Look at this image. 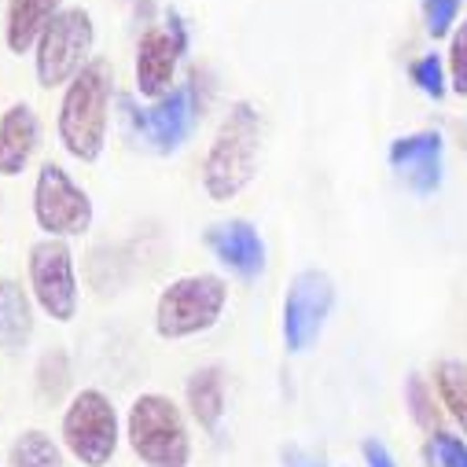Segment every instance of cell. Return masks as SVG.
I'll use <instances>...</instances> for the list:
<instances>
[{
  "label": "cell",
  "mask_w": 467,
  "mask_h": 467,
  "mask_svg": "<svg viewBox=\"0 0 467 467\" xmlns=\"http://www.w3.org/2000/svg\"><path fill=\"white\" fill-rule=\"evenodd\" d=\"M110 99H114V70L107 59H88L85 70L63 88L59 103V144L78 162H96L107 148L110 126Z\"/></svg>",
  "instance_id": "1"
},
{
  "label": "cell",
  "mask_w": 467,
  "mask_h": 467,
  "mask_svg": "<svg viewBox=\"0 0 467 467\" xmlns=\"http://www.w3.org/2000/svg\"><path fill=\"white\" fill-rule=\"evenodd\" d=\"M262 155V110L251 99L232 103L224 122L217 126L206 162H202V188L213 202L236 199L258 173Z\"/></svg>",
  "instance_id": "2"
},
{
  "label": "cell",
  "mask_w": 467,
  "mask_h": 467,
  "mask_svg": "<svg viewBox=\"0 0 467 467\" xmlns=\"http://www.w3.org/2000/svg\"><path fill=\"white\" fill-rule=\"evenodd\" d=\"M119 110H122V126H126L133 144H140L155 155H173L188 144V137L195 133L199 114H202L199 70H192L184 85H177L173 92H166L162 99H155L148 107L137 96L122 92Z\"/></svg>",
  "instance_id": "3"
},
{
  "label": "cell",
  "mask_w": 467,
  "mask_h": 467,
  "mask_svg": "<svg viewBox=\"0 0 467 467\" xmlns=\"http://www.w3.org/2000/svg\"><path fill=\"white\" fill-rule=\"evenodd\" d=\"M126 441L144 467H188L192 434L188 420L166 394H140L126 416Z\"/></svg>",
  "instance_id": "4"
},
{
  "label": "cell",
  "mask_w": 467,
  "mask_h": 467,
  "mask_svg": "<svg viewBox=\"0 0 467 467\" xmlns=\"http://www.w3.org/2000/svg\"><path fill=\"white\" fill-rule=\"evenodd\" d=\"M228 302V284L213 273H192L177 276L159 291L155 302V331L166 342H181L192 335L210 331Z\"/></svg>",
  "instance_id": "5"
},
{
  "label": "cell",
  "mask_w": 467,
  "mask_h": 467,
  "mask_svg": "<svg viewBox=\"0 0 467 467\" xmlns=\"http://www.w3.org/2000/svg\"><path fill=\"white\" fill-rule=\"evenodd\" d=\"M59 441L81 467H107L122 441V423L114 412V401L96 387L78 390L63 409Z\"/></svg>",
  "instance_id": "6"
},
{
  "label": "cell",
  "mask_w": 467,
  "mask_h": 467,
  "mask_svg": "<svg viewBox=\"0 0 467 467\" xmlns=\"http://www.w3.org/2000/svg\"><path fill=\"white\" fill-rule=\"evenodd\" d=\"M92 41H96L92 16L85 8H63L34 48V70L41 88H59V85L67 88L85 70Z\"/></svg>",
  "instance_id": "7"
},
{
  "label": "cell",
  "mask_w": 467,
  "mask_h": 467,
  "mask_svg": "<svg viewBox=\"0 0 467 467\" xmlns=\"http://www.w3.org/2000/svg\"><path fill=\"white\" fill-rule=\"evenodd\" d=\"M26 276H30V298L37 302V309L56 320L67 324L78 313V269H74V251L67 247V240H37L26 251Z\"/></svg>",
  "instance_id": "8"
},
{
  "label": "cell",
  "mask_w": 467,
  "mask_h": 467,
  "mask_svg": "<svg viewBox=\"0 0 467 467\" xmlns=\"http://www.w3.org/2000/svg\"><path fill=\"white\" fill-rule=\"evenodd\" d=\"M34 221L48 240H74L92 228V199L59 162H45L34 181Z\"/></svg>",
  "instance_id": "9"
},
{
  "label": "cell",
  "mask_w": 467,
  "mask_h": 467,
  "mask_svg": "<svg viewBox=\"0 0 467 467\" xmlns=\"http://www.w3.org/2000/svg\"><path fill=\"white\" fill-rule=\"evenodd\" d=\"M188 52V26L184 19L170 8L166 12V23L162 26H148L137 41V63H133V74H137V92L144 99H162L166 92H173V78H177V67H181V56Z\"/></svg>",
  "instance_id": "10"
},
{
  "label": "cell",
  "mask_w": 467,
  "mask_h": 467,
  "mask_svg": "<svg viewBox=\"0 0 467 467\" xmlns=\"http://www.w3.org/2000/svg\"><path fill=\"white\" fill-rule=\"evenodd\" d=\"M335 306V284L320 269H302L291 276L284 295V346L291 354H302L317 342Z\"/></svg>",
  "instance_id": "11"
},
{
  "label": "cell",
  "mask_w": 467,
  "mask_h": 467,
  "mask_svg": "<svg viewBox=\"0 0 467 467\" xmlns=\"http://www.w3.org/2000/svg\"><path fill=\"white\" fill-rule=\"evenodd\" d=\"M202 240L210 247V254L232 269L236 276H247L254 280L262 269H265V244L258 236V228L244 217H232V221H217L202 232Z\"/></svg>",
  "instance_id": "12"
},
{
  "label": "cell",
  "mask_w": 467,
  "mask_h": 467,
  "mask_svg": "<svg viewBox=\"0 0 467 467\" xmlns=\"http://www.w3.org/2000/svg\"><path fill=\"white\" fill-rule=\"evenodd\" d=\"M441 133L434 130L398 137L390 144V166L416 195H431L441 184Z\"/></svg>",
  "instance_id": "13"
},
{
  "label": "cell",
  "mask_w": 467,
  "mask_h": 467,
  "mask_svg": "<svg viewBox=\"0 0 467 467\" xmlns=\"http://www.w3.org/2000/svg\"><path fill=\"white\" fill-rule=\"evenodd\" d=\"M37 148H41V119L26 99H19L0 114V177L26 173Z\"/></svg>",
  "instance_id": "14"
},
{
  "label": "cell",
  "mask_w": 467,
  "mask_h": 467,
  "mask_svg": "<svg viewBox=\"0 0 467 467\" xmlns=\"http://www.w3.org/2000/svg\"><path fill=\"white\" fill-rule=\"evenodd\" d=\"M59 0H8L5 12V45L12 56H26L37 48L48 23L59 16Z\"/></svg>",
  "instance_id": "15"
},
{
  "label": "cell",
  "mask_w": 467,
  "mask_h": 467,
  "mask_svg": "<svg viewBox=\"0 0 467 467\" xmlns=\"http://www.w3.org/2000/svg\"><path fill=\"white\" fill-rule=\"evenodd\" d=\"M184 401H188L192 420L206 434H217L221 431V420H224V368L221 365L195 368L188 376V383H184Z\"/></svg>",
  "instance_id": "16"
},
{
  "label": "cell",
  "mask_w": 467,
  "mask_h": 467,
  "mask_svg": "<svg viewBox=\"0 0 467 467\" xmlns=\"http://www.w3.org/2000/svg\"><path fill=\"white\" fill-rule=\"evenodd\" d=\"M30 338H34V302L19 280L0 276V349L19 354Z\"/></svg>",
  "instance_id": "17"
},
{
  "label": "cell",
  "mask_w": 467,
  "mask_h": 467,
  "mask_svg": "<svg viewBox=\"0 0 467 467\" xmlns=\"http://www.w3.org/2000/svg\"><path fill=\"white\" fill-rule=\"evenodd\" d=\"M8 467H67L63 445L48 431L26 427L16 434V441L8 449Z\"/></svg>",
  "instance_id": "18"
},
{
  "label": "cell",
  "mask_w": 467,
  "mask_h": 467,
  "mask_svg": "<svg viewBox=\"0 0 467 467\" xmlns=\"http://www.w3.org/2000/svg\"><path fill=\"white\" fill-rule=\"evenodd\" d=\"M431 383L441 398V409L452 416L460 434H467V365L463 361H438Z\"/></svg>",
  "instance_id": "19"
},
{
  "label": "cell",
  "mask_w": 467,
  "mask_h": 467,
  "mask_svg": "<svg viewBox=\"0 0 467 467\" xmlns=\"http://www.w3.org/2000/svg\"><path fill=\"white\" fill-rule=\"evenodd\" d=\"M34 376H37V394H41V401L56 405V401L70 390V379H74V376H70V358H67V349H63V346L45 349Z\"/></svg>",
  "instance_id": "20"
},
{
  "label": "cell",
  "mask_w": 467,
  "mask_h": 467,
  "mask_svg": "<svg viewBox=\"0 0 467 467\" xmlns=\"http://www.w3.org/2000/svg\"><path fill=\"white\" fill-rule=\"evenodd\" d=\"M405 405H409V412H412V420L423 427V431H438V420H441V409H438V398L431 394V383L420 376V372H412L409 376V383H405Z\"/></svg>",
  "instance_id": "21"
},
{
  "label": "cell",
  "mask_w": 467,
  "mask_h": 467,
  "mask_svg": "<svg viewBox=\"0 0 467 467\" xmlns=\"http://www.w3.org/2000/svg\"><path fill=\"white\" fill-rule=\"evenodd\" d=\"M409 78L420 85L423 96H431V99H441L445 96V70H441V59L434 52L420 56L416 63H409Z\"/></svg>",
  "instance_id": "22"
},
{
  "label": "cell",
  "mask_w": 467,
  "mask_h": 467,
  "mask_svg": "<svg viewBox=\"0 0 467 467\" xmlns=\"http://www.w3.org/2000/svg\"><path fill=\"white\" fill-rule=\"evenodd\" d=\"M431 463L434 467H467V441L460 434H449L438 427L431 434Z\"/></svg>",
  "instance_id": "23"
},
{
  "label": "cell",
  "mask_w": 467,
  "mask_h": 467,
  "mask_svg": "<svg viewBox=\"0 0 467 467\" xmlns=\"http://www.w3.org/2000/svg\"><path fill=\"white\" fill-rule=\"evenodd\" d=\"M460 5L463 0H420L423 8V23H427V34L431 37H445L460 16Z\"/></svg>",
  "instance_id": "24"
},
{
  "label": "cell",
  "mask_w": 467,
  "mask_h": 467,
  "mask_svg": "<svg viewBox=\"0 0 467 467\" xmlns=\"http://www.w3.org/2000/svg\"><path fill=\"white\" fill-rule=\"evenodd\" d=\"M449 74H452V92L467 96V23H460V30L449 45Z\"/></svg>",
  "instance_id": "25"
},
{
  "label": "cell",
  "mask_w": 467,
  "mask_h": 467,
  "mask_svg": "<svg viewBox=\"0 0 467 467\" xmlns=\"http://www.w3.org/2000/svg\"><path fill=\"white\" fill-rule=\"evenodd\" d=\"M280 456H284V467H327L324 456L313 452V449H306V445H287Z\"/></svg>",
  "instance_id": "26"
},
{
  "label": "cell",
  "mask_w": 467,
  "mask_h": 467,
  "mask_svg": "<svg viewBox=\"0 0 467 467\" xmlns=\"http://www.w3.org/2000/svg\"><path fill=\"white\" fill-rule=\"evenodd\" d=\"M361 452H365V467H398V460L390 456V449L379 438H368L361 445Z\"/></svg>",
  "instance_id": "27"
}]
</instances>
